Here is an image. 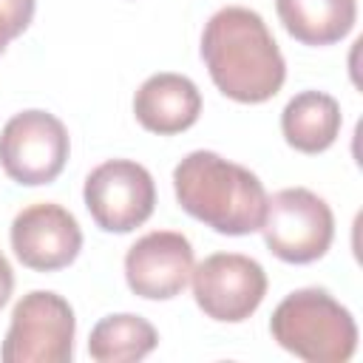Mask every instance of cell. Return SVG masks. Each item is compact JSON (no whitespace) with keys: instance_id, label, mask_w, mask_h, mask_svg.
Segmentation results:
<instances>
[{"instance_id":"cell-1","label":"cell","mask_w":363,"mask_h":363,"mask_svg":"<svg viewBox=\"0 0 363 363\" xmlns=\"http://www.w3.org/2000/svg\"><path fill=\"white\" fill-rule=\"evenodd\" d=\"M201 60L213 85L244 105L272 99L286 79V62L272 31L247 6H224L204 23Z\"/></svg>"},{"instance_id":"cell-2","label":"cell","mask_w":363,"mask_h":363,"mask_svg":"<svg viewBox=\"0 0 363 363\" xmlns=\"http://www.w3.org/2000/svg\"><path fill=\"white\" fill-rule=\"evenodd\" d=\"M179 207L221 235H250L261 230L267 190L261 179L213 150L187 153L173 170Z\"/></svg>"},{"instance_id":"cell-3","label":"cell","mask_w":363,"mask_h":363,"mask_svg":"<svg viewBox=\"0 0 363 363\" xmlns=\"http://www.w3.org/2000/svg\"><path fill=\"white\" fill-rule=\"evenodd\" d=\"M272 340L306 363H346L357 349L352 312L320 286L289 292L269 318Z\"/></svg>"},{"instance_id":"cell-4","label":"cell","mask_w":363,"mask_h":363,"mask_svg":"<svg viewBox=\"0 0 363 363\" xmlns=\"http://www.w3.org/2000/svg\"><path fill=\"white\" fill-rule=\"evenodd\" d=\"M74 332L71 303L51 289H34L11 309L0 357L3 363H68L74 357Z\"/></svg>"},{"instance_id":"cell-5","label":"cell","mask_w":363,"mask_h":363,"mask_svg":"<svg viewBox=\"0 0 363 363\" xmlns=\"http://www.w3.org/2000/svg\"><path fill=\"white\" fill-rule=\"evenodd\" d=\"M261 233L275 258L286 264H312L332 247L335 216L318 193L306 187H284L267 199Z\"/></svg>"},{"instance_id":"cell-6","label":"cell","mask_w":363,"mask_h":363,"mask_svg":"<svg viewBox=\"0 0 363 363\" xmlns=\"http://www.w3.org/2000/svg\"><path fill=\"white\" fill-rule=\"evenodd\" d=\"M71 153L65 125L48 111L14 113L0 130V167L17 184L37 187L54 182Z\"/></svg>"},{"instance_id":"cell-7","label":"cell","mask_w":363,"mask_h":363,"mask_svg":"<svg viewBox=\"0 0 363 363\" xmlns=\"http://www.w3.org/2000/svg\"><path fill=\"white\" fill-rule=\"evenodd\" d=\"M82 199L99 230L130 233L153 216L156 184L145 164L130 159H108L88 173Z\"/></svg>"},{"instance_id":"cell-8","label":"cell","mask_w":363,"mask_h":363,"mask_svg":"<svg viewBox=\"0 0 363 363\" xmlns=\"http://www.w3.org/2000/svg\"><path fill=\"white\" fill-rule=\"evenodd\" d=\"M193 298L199 309L221 323L247 320L267 295L264 267L241 252H213L193 267Z\"/></svg>"},{"instance_id":"cell-9","label":"cell","mask_w":363,"mask_h":363,"mask_svg":"<svg viewBox=\"0 0 363 363\" xmlns=\"http://www.w3.org/2000/svg\"><path fill=\"white\" fill-rule=\"evenodd\" d=\"M196 258L187 235L176 230H153L136 238L125 255V281L133 295L147 301H170L190 284Z\"/></svg>"},{"instance_id":"cell-10","label":"cell","mask_w":363,"mask_h":363,"mask_svg":"<svg viewBox=\"0 0 363 363\" xmlns=\"http://www.w3.org/2000/svg\"><path fill=\"white\" fill-rule=\"evenodd\" d=\"M11 250L23 267L34 272H57L79 255L82 230L62 204L37 201L14 216Z\"/></svg>"},{"instance_id":"cell-11","label":"cell","mask_w":363,"mask_h":363,"mask_svg":"<svg viewBox=\"0 0 363 363\" xmlns=\"http://www.w3.org/2000/svg\"><path fill=\"white\" fill-rule=\"evenodd\" d=\"M133 113L145 130L159 136H173L199 122L201 94L190 77L162 71L139 85L133 96Z\"/></svg>"},{"instance_id":"cell-12","label":"cell","mask_w":363,"mask_h":363,"mask_svg":"<svg viewBox=\"0 0 363 363\" xmlns=\"http://www.w3.org/2000/svg\"><path fill=\"white\" fill-rule=\"evenodd\" d=\"M343 113L335 96L323 91H301L281 111V133L298 153H323L340 136Z\"/></svg>"},{"instance_id":"cell-13","label":"cell","mask_w":363,"mask_h":363,"mask_svg":"<svg viewBox=\"0 0 363 363\" xmlns=\"http://www.w3.org/2000/svg\"><path fill=\"white\" fill-rule=\"evenodd\" d=\"M289 37L303 45L340 43L357 20V0H275Z\"/></svg>"},{"instance_id":"cell-14","label":"cell","mask_w":363,"mask_h":363,"mask_svg":"<svg viewBox=\"0 0 363 363\" xmlns=\"http://www.w3.org/2000/svg\"><path fill=\"white\" fill-rule=\"evenodd\" d=\"M159 343V335L150 320L142 315L119 312L105 315L88 337V352L96 363H133L147 357Z\"/></svg>"},{"instance_id":"cell-15","label":"cell","mask_w":363,"mask_h":363,"mask_svg":"<svg viewBox=\"0 0 363 363\" xmlns=\"http://www.w3.org/2000/svg\"><path fill=\"white\" fill-rule=\"evenodd\" d=\"M37 0H0V54L34 20Z\"/></svg>"},{"instance_id":"cell-16","label":"cell","mask_w":363,"mask_h":363,"mask_svg":"<svg viewBox=\"0 0 363 363\" xmlns=\"http://www.w3.org/2000/svg\"><path fill=\"white\" fill-rule=\"evenodd\" d=\"M11 292H14V272H11L9 258L0 252V306H6V303H9Z\"/></svg>"}]
</instances>
